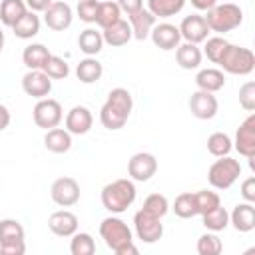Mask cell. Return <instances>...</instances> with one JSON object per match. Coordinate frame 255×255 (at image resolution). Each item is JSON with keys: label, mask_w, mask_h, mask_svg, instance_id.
Segmentation results:
<instances>
[{"label": "cell", "mask_w": 255, "mask_h": 255, "mask_svg": "<svg viewBox=\"0 0 255 255\" xmlns=\"http://www.w3.org/2000/svg\"><path fill=\"white\" fill-rule=\"evenodd\" d=\"M131 110H133V98H131L129 90L114 88V90H110L104 106L100 108V122L110 131L122 129L126 126L128 118L131 116Z\"/></svg>", "instance_id": "cell-1"}, {"label": "cell", "mask_w": 255, "mask_h": 255, "mask_svg": "<svg viewBox=\"0 0 255 255\" xmlns=\"http://www.w3.org/2000/svg\"><path fill=\"white\" fill-rule=\"evenodd\" d=\"M100 237L116 255H137V247L133 245V235L128 223L116 215L102 219Z\"/></svg>", "instance_id": "cell-2"}, {"label": "cell", "mask_w": 255, "mask_h": 255, "mask_svg": "<svg viewBox=\"0 0 255 255\" xmlns=\"http://www.w3.org/2000/svg\"><path fill=\"white\" fill-rule=\"evenodd\" d=\"M137 189L133 179H114L112 183H106L102 187V205L110 213H124L133 201H135Z\"/></svg>", "instance_id": "cell-3"}, {"label": "cell", "mask_w": 255, "mask_h": 255, "mask_svg": "<svg viewBox=\"0 0 255 255\" xmlns=\"http://www.w3.org/2000/svg\"><path fill=\"white\" fill-rule=\"evenodd\" d=\"M203 18L209 26V32L225 34V32H231V30L241 26L243 12L237 4L223 2V4H215L211 10H207V16H203Z\"/></svg>", "instance_id": "cell-4"}, {"label": "cell", "mask_w": 255, "mask_h": 255, "mask_svg": "<svg viewBox=\"0 0 255 255\" xmlns=\"http://www.w3.org/2000/svg\"><path fill=\"white\" fill-rule=\"evenodd\" d=\"M223 72L233 74V76H247L253 72L255 68V54L249 48L243 46H235V44H227L219 62Z\"/></svg>", "instance_id": "cell-5"}, {"label": "cell", "mask_w": 255, "mask_h": 255, "mask_svg": "<svg viewBox=\"0 0 255 255\" xmlns=\"http://www.w3.org/2000/svg\"><path fill=\"white\" fill-rule=\"evenodd\" d=\"M239 175H241L239 161L229 157V155H223V157H217L211 163V167L207 171V181L213 189L223 191V189H229L239 179Z\"/></svg>", "instance_id": "cell-6"}, {"label": "cell", "mask_w": 255, "mask_h": 255, "mask_svg": "<svg viewBox=\"0 0 255 255\" xmlns=\"http://www.w3.org/2000/svg\"><path fill=\"white\" fill-rule=\"evenodd\" d=\"M26 231L18 219H0V253L4 255H24Z\"/></svg>", "instance_id": "cell-7"}, {"label": "cell", "mask_w": 255, "mask_h": 255, "mask_svg": "<svg viewBox=\"0 0 255 255\" xmlns=\"http://www.w3.org/2000/svg\"><path fill=\"white\" fill-rule=\"evenodd\" d=\"M34 124L42 129H52V128H58L60 122L64 120V110H62V104L54 98H42L38 100V104L34 106Z\"/></svg>", "instance_id": "cell-8"}, {"label": "cell", "mask_w": 255, "mask_h": 255, "mask_svg": "<svg viewBox=\"0 0 255 255\" xmlns=\"http://www.w3.org/2000/svg\"><path fill=\"white\" fill-rule=\"evenodd\" d=\"M133 225H135L137 239H141L143 243H155L163 235L161 217H157V215H153V213H149L145 209H139L133 215Z\"/></svg>", "instance_id": "cell-9"}, {"label": "cell", "mask_w": 255, "mask_h": 255, "mask_svg": "<svg viewBox=\"0 0 255 255\" xmlns=\"http://www.w3.org/2000/svg\"><path fill=\"white\" fill-rule=\"evenodd\" d=\"M233 147L239 151V155H243L247 159L255 157V114L253 112L237 128Z\"/></svg>", "instance_id": "cell-10"}, {"label": "cell", "mask_w": 255, "mask_h": 255, "mask_svg": "<svg viewBox=\"0 0 255 255\" xmlns=\"http://www.w3.org/2000/svg\"><path fill=\"white\" fill-rule=\"evenodd\" d=\"M52 201L60 207H72L80 201V185L74 177H58L50 189Z\"/></svg>", "instance_id": "cell-11"}, {"label": "cell", "mask_w": 255, "mask_h": 255, "mask_svg": "<svg viewBox=\"0 0 255 255\" xmlns=\"http://www.w3.org/2000/svg\"><path fill=\"white\" fill-rule=\"evenodd\" d=\"M72 20H74V12H72V6L66 2H52L44 10V22L54 32L68 30L72 26Z\"/></svg>", "instance_id": "cell-12"}, {"label": "cell", "mask_w": 255, "mask_h": 255, "mask_svg": "<svg viewBox=\"0 0 255 255\" xmlns=\"http://www.w3.org/2000/svg\"><path fill=\"white\" fill-rule=\"evenodd\" d=\"M155 171H157V159L147 151H139L131 155L128 163V173L133 181H149L155 175Z\"/></svg>", "instance_id": "cell-13"}, {"label": "cell", "mask_w": 255, "mask_h": 255, "mask_svg": "<svg viewBox=\"0 0 255 255\" xmlns=\"http://www.w3.org/2000/svg\"><path fill=\"white\" fill-rule=\"evenodd\" d=\"M177 28H179L181 40H185V42H189V44H201V42H205V38L209 36V26H207L205 18L199 16V14L185 16Z\"/></svg>", "instance_id": "cell-14"}, {"label": "cell", "mask_w": 255, "mask_h": 255, "mask_svg": "<svg viewBox=\"0 0 255 255\" xmlns=\"http://www.w3.org/2000/svg\"><path fill=\"white\" fill-rule=\"evenodd\" d=\"M22 90L36 100L48 98L52 92V78L42 70H28L22 78Z\"/></svg>", "instance_id": "cell-15"}, {"label": "cell", "mask_w": 255, "mask_h": 255, "mask_svg": "<svg viewBox=\"0 0 255 255\" xmlns=\"http://www.w3.org/2000/svg\"><path fill=\"white\" fill-rule=\"evenodd\" d=\"M149 38L151 42L155 44V48L159 50H175L179 44H181V34H179V28L169 24V22H161V24H155L149 32Z\"/></svg>", "instance_id": "cell-16"}, {"label": "cell", "mask_w": 255, "mask_h": 255, "mask_svg": "<svg viewBox=\"0 0 255 255\" xmlns=\"http://www.w3.org/2000/svg\"><path fill=\"white\" fill-rule=\"evenodd\" d=\"M189 110L191 114L197 118V120H211L217 110H219V104H217V98L211 94V92H205V90H197L191 94L189 98Z\"/></svg>", "instance_id": "cell-17"}, {"label": "cell", "mask_w": 255, "mask_h": 255, "mask_svg": "<svg viewBox=\"0 0 255 255\" xmlns=\"http://www.w3.org/2000/svg\"><path fill=\"white\" fill-rule=\"evenodd\" d=\"M48 227L58 237H72L78 231V217L68 209H58L48 217Z\"/></svg>", "instance_id": "cell-18"}, {"label": "cell", "mask_w": 255, "mask_h": 255, "mask_svg": "<svg viewBox=\"0 0 255 255\" xmlns=\"http://www.w3.org/2000/svg\"><path fill=\"white\" fill-rule=\"evenodd\" d=\"M94 124V116L86 106H74L68 114H66V129L72 135H84L92 129Z\"/></svg>", "instance_id": "cell-19"}, {"label": "cell", "mask_w": 255, "mask_h": 255, "mask_svg": "<svg viewBox=\"0 0 255 255\" xmlns=\"http://www.w3.org/2000/svg\"><path fill=\"white\" fill-rule=\"evenodd\" d=\"M229 223L233 225L235 231H241V233L251 231L255 227V207H253V203H249V201L237 203L233 207V211L229 213Z\"/></svg>", "instance_id": "cell-20"}, {"label": "cell", "mask_w": 255, "mask_h": 255, "mask_svg": "<svg viewBox=\"0 0 255 255\" xmlns=\"http://www.w3.org/2000/svg\"><path fill=\"white\" fill-rule=\"evenodd\" d=\"M155 20H157V18H155L147 8H141V10L133 12V14H129V16H128V22H129V26H131L133 38H135V40H145V38H149V32H151V28L155 26Z\"/></svg>", "instance_id": "cell-21"}, {"label": "cell", "mask_w": 255, "mask_h": 255, "mask_svg": "<svg viewBox=\"0 0 255 255\" xmlns=\"http://www.w3.org/2000/svg\"><path fill=\"white\" fill-rule=\"evenodd\" d=\"M102 38H104V44H108V46H112V48L126 46V44L133 38L131 26H129V22H126V20H118L116 24H112V26H108V28L102 30Z\"/></svg>", "instance_id": "cell-22"}, {"label": "cell", "mask_w": 255, "mask_h": 255, "mask_svg": "<svg viewBox=\"0 0 255 255\" xmlns=\"http://www.w3.org/2000/svg\"><path fill=\"white\" fill-rule=\"evenodd\" d=\"M28 12L24 0H2L0 2V22L8 28H14Z\"/></svg>", "instance_id": "cell-23"}, {"label": "cell", "mask_w": 255, "mask_h": 255, "mask_svg": "<svg viewBox=\"0 0 255 255\" xmlns=\"http://www.w3.org/2000/svg\"><path fill=\"white\" fill-rule=\"evenodd\" d=\"M44 145H46V149L52 151V153H66V151H70V147H72V133H70L68 129H62V128L46 129Z\"/></svg>", "instance_id": "cell-24"}, {"label": "cell", "mask_w": 255, "mask_h": 255, "mask_svg": "<svg viewBox=\"0 0 255 255\" xmlns=\"http://www.w3.org/2000/svg\"><path fill=\"white\" fill-rule=\"evenodd\" d=\"M175 60H177L179 68H183V70H195V68H199V64L203 60V52L197 48V44L185 42V44H179L175 48Z\"/></svg>", "instance_id": "cell-25"}, {"label": "cell", "mask_w": 255, "mask_h": 255, "mask_svg": "<svg viewBox=\"0 0 255 255\" xmlns=\"http://www.w3.org/2000/svg\"><path fill=\"white\" fill-rule=\"evenodd\" d=\"M195 84H197V90H205V92L215 94L225 86V76L217 68H203L197 72Z\"/></svg>", "instance_id": "cell-26"}, {"label": "cell", "mask_w": 255, "mask_h": 255, "mask_svg": "<svg viewBox=\"0 0 255 255\" xmlns=\"http://www.w3.org/2000/svg\"><path fill=\"white\" fill-rule=\"evenodd\" d=\"M50 56L52 54L44 44H30L22 52V62L28 70H42Z\"/></svg>", "instance_id": "cell-27"}, {"label": "cell", "mask_w": 255, "mask_h": 255, "mask_svg": "<svg viewBox=\"0 0 255 255\" xmlns=\"http://www.w3.org/2000/svg\"><path fill=\"white\" fill-rule=\"evenodd\" d=\"M102 74H104V66L94 56H88V58L80 60V64L76 66V78L82 84H94L102 78Z\"/></svg>", "instance_id": "cell-28"}, {"label": "cell", "mask_w": 255, "mask_h": 255, "mask_svg": "<svg viewBox=\"0 0 255 255\" xmlns=\"http://www.w3.org/2000/svg\"><path fill=\"white\" fill-rule=\"evenodd\" d=\"M78 48L86 54V56H96L102 52L104 48V38L102 32L94 30V28H86L84 32H80L78 36Z\"/></svg>", "instance_id": "cell-29"}, {"label": "cell", "mask_w": 255, "mask_h": 255, "mask_svg": "<svg viewBox=\"0 0 255 255\" xmlns=\"http://www.w3.org/2000/svg\"><path fill=\"white\" fill-rule=\"evenodd\" d=\"M12 32L20 40H30V38L38 36V32H40V16L36 12H32V10H28L26 16L12 28Z\"/></svg>", "instance_id": "cell-30"}, {"label": "cell", "mask_w": 255, "mask_h": 255, "mask_svg": "<svg viewBox=\"0 0 255 255\" xmlns=\"http://www.w3.org/2000/svg\"><path fill=\"white\" fill-rule=\"evenodd\" d=\"M185 6V0H147V10L155 18H171L179 14Z\"/></svg>", "instance_id": "cell-31"}, {"label": "cell", "mask_w": 255, "mask_h": 255, "mask_svg": "<svg viewBox=\"0 0 255 255\" xmlns=\"http://www.w3.org/2000/svg\"><path fill=\"white\" fill-rule=\"evenodd\" d=\"M118 20H122V10L118 6V2H100V8H98V16H96V24L104 30L112 24H116Z\"/></svg>", "instance_id": "cell-32"}, {"label": "cell", "mask_w": 255, "mask_h": 255, "mask_svg": "<svg viewBox=\"0 0 255 255\" xmlns=\"http://www.w3.org/2000/svg\"><path fill=\"white\" fill-rule=\"evenodd\" d=\"M201 221H203V227L207 231H223L229 225V213H227L225 207L217 205L215 209L203 213L201 215Z\"/></svg>", "instance_id": "cell-33"}, {"label": "cell", "mask_w": 255, "mask_h": 255, "mask_svg": "<svg viewBox=\"0 0 255 255\" xmlns=\"http://www.w3.org/2000/svg\"><path fill=\"white\" fill-rule=\"evenodd\" d=\"M70 253L72 255H94L96 253V241L86 231H76L70 241Z\"/></svg>", "instance_id": "cell-34"}, {"label": "cell", "mask_w": 255, "mask_h": 255, "mask_svg": "<svg viewBox=\"0 0 255 255\" xmlns=\"http://www.w3.org/2000/svg\"><path fill=\"white\" fill-rule=\"evenodd\" d=\"M233 149V141L227 133L223 131H215L207 137V151L215 157H223V155H229V151Z\"/></svg>", "instance_id": "cell-35"}, {"label": "cell", "mask_w": 255, "mask_h": 255, "mask_svg": "<svg viewBox=\"0 0 255 255\" xmlns=\"http://www.w3.org/2000/svg\"><path fill=\"white\" fill-rule=\"evenodd\" d=\"M171 209H173V211H175V215H177V217H181V219H189V217L197 215L195 195H193L191 191L179 193V195L175 197V201H173V207H171Z\"/></svg>", "instance_id": "cell-36"}, {"label": "cell", "mask_w": 255, "mask_h": 255, "mask_svg": "<svg viewBox=\"0 0 255 255\" xmlns=\"http://www.w3.org/2000/svg\"><path fill=\"white\" fill-rule=\"evenodd\" d=\"M42 72L48 74L52 80H66L68 74H70V66H68V62H66L64 58L52 54V56L48 58V62L44 64Z\"/></svg>", "instance_id": "cell-37"}, {"label": "cell", "mask_w": 255, "mask_h": 255, "mask_svg": "<svg viewBox=\"0 0 255 255\" xmlns=\"http://www.w3.org/2000/svg\"><path fill=\"white\" fill-rule=\"evenodd\" d=\"M223 251L221 239L217 237V231H207L197 239V253L199 255H217Z\"/></svg>", "instance_id": "cell-38"}, {"label": "cell", "mask_w": 255, "mask_h": 255, "mask_svg": "<svg viewBox=\"0 0 255 255\" xmlns=\"http://www.w3.org/2000/svg\"><path fill=\"white\" fill-rule=\"evenodd\" d=\"M195 195V207H197V215H203L211 209H215L217 205H221V199L215 191H209V189H199L193 193Z\"/></svg>", "instance_id": "cell-39"}, {"label": "cell", "mask_w": 255, "mask_h": 255, "mask_svg": "<svg viewBox=\"0 0 255 255\" xmlns=\"http://www.w3.org/2000/svg\"><path fill=\"white\" fill-rule=\"evenodd\" d=\"M141 209H145V211H149V213H153V215H157V217H163V215L169 211V201H167V197L161 195V193H151V195L145 197Z\"/></svg>", "instance_id": "cell-40"}, {"label": "cell", "mask_w": 255, "mask_h": 255, "mask_svg": "<svg viewBox=\"0 0 255 255\" xmlns=\"http://www.w3.org/2000/svg\"><path fill=\"white\" fill-rule=\"evenodd\" d=\"M227 44H229V42H227L225 38H221V36H213V38H205V46H203V54L207 56V60H209V62H213V64H217Z\"/></svg>", "instance_id": "cell-41"}, {"label": "cell", "mask_w": 255, "mask_h": 255, "mask_svg": "<svg viewBox=\"0 0 255 255\" xmlns=\"http://www.w3.org/2000/svg\"><path fill=\"white\" fill-rule=\"evenodd\" d=\"M98 8H100V2L98 0H80L78 2V18L86 24H96V16H98Z\"/></svg>", "instance_id": "cell-42"}, {"label": "cell", "mask_w": 255, "mask_h": 255, "mask_svg": "<svg viewBox=\"0 0 255 255\" xmlns=\"http://www.w3.org/2000/svg\"><path fill=\"white\" fill-rule=\"evenodd\" d=\"M239 106L245 112L255 110V82H245L239 88Z\"/></svg>", "instance_id": "cell-43"}, {"label": "cell", "mask_w": 255, "mask_h": 255, "mask_svg": "<svg viewBox=\"0 0 255 255\" xmlns=\"http://www.w3.org/2000/svg\"><path fill=\"white\" fill-rule=\"evenodd\" d=\"M241 197L249 203L255 201V177H247L243 183H241Z\"/></svg>", "instance_id": "cell-44"}, {"label": "cell", "mask_w": 255, "mask_h": 255, "mask_svg": "<svg viewBox=\"0 0 255 255\" xmlns=\"http://www.w3.org/2000/svg\"><path fill=\"white\" fill-rule=\"evenodd\" d=\"M118 6H120L122 12H126L129 16V14L143 8V0H118Z\"/></svg>", "instance_id": "cell-45"}, {"label": "cell", "mask_w": 255, "mask_h": 255, "mask_svg": "<svg viewBox=\"0 0 255 255\" xmlns=\"http://www.w3.org/2000/svg\"><path fill=\"white\" fill-rule=\"evenodd\" d=\"M26 2V6H28V10H32V12H44L54 0H24Z\"/></svg>", "instance_id": "cell-46"}, {"label": "cell", "mask_w": 255, "mask_h": 255, "mask_svg": "<svg viewBox=\"0 0 255 255\" xmlns=\"http://www.w3.org/2000/svg\"><path fill=\"white\" fill-rule=\"evenodd\" d=\"M10 120H12L10 110H8L4 104H0V131H4V129L10 126Z\"/></svg>", "instance_id": "cell-47"}, {"label": "cell", "mask_w": 255, "mask_h": 255, "mask_svg": "<svg viewBox=\"0 0 255 255\" xmlns=\"http://www.w3.org/2000/svg\"><path fill=\"white\" fill-rule=\"evenodd\" d=\"M215 4H217V0H191V6L195 10H203V12L211 10Z\"/></svg>", "instance_id": "cell-48"}, {"label": "cell", "mask_w": 255, "mask_h": 255, "mask_svg": "<svg viewBox=\"0 0 255 255\" xmlns=\"http://www.w3.org/2000/svg\"><path fill=\"white\" fill-rule=\"evenodd\" d=\"M2 48H4V30L0 28V52H2Z\"/></svg>", "instance_id": "cell-49"}, {"label": "cell", "mask_w": 255, "mask_h": 255, "mask_svg": "<svg viewBox=\"0 0 255 255\" xmlns=\"http://www.w3.org/2000/svg\"><path fill=\"white\" fill-rule=\"evenodd\" d=\"M78 2H80V0H78Z\"/></svg>", "instance_id": "cell-50"}]
</instances>
